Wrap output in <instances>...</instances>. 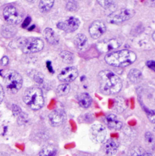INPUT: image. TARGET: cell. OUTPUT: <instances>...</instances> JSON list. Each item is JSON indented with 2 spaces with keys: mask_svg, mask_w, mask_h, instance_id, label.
<instances>
[{
  "mask_svg": "<svg viewBox=\"0 0 155 156\" xmlns=\"http://www.w3.org/2000/svg\"><path fill=\"white\" fill-rule=\"evenodd\" d=\"M100 91L109 95L119 92L122 87L121 79L109 70H103L98 74Z\"/></svg>",
  "mask_w": 155,
  "mask_h": 156,
  "instance_id": "obj_1",
  "label": "cell"
},
{
  "mask_svg": "<svg viewBox=\"0 0 155 156\" xmlns=\"http://www.w3.org/2000/svg\"><path fill=\"white\" fill-rule=\"evenodd\" d=\"M137 58L136 54L131 51L123 49L107 54L104 60L110 66L124 68L133 63Z\"/></svg>",
  "mask_w": 155,
  "mask_h": 156,
  "instance_id": "obj_2",
  "label": "cell"
},
{
  "mask_svg": "<svg viewBox=\"0 0 155 156\" xmlns=\"http://www.w3.org/2000/svg\"><path fill=\"white\" fill-rule=\"evenodd\" d=\"M23 101L31 109L37 111L43 108L44 98L41 89L37 86L28 88L24 93Z\"/></svg>",
  "mask_w": 155,
  "mask_h": 156,
  "instance_id": "obj_3",
  "label": "cell"
},
{
  "mask_svg": "<svg viewBox=\"0 0 155 156\" xmlns=\"http://www.w3.org/2000/svg\"><path fill=\"white\" fill-rule=\"evenodd\" d=\"M23 80L21 76L16 71H10L4 77V83L10 94H16L22 87Z\"/></svg>",
  "mask_w": 155,
  "mask_h": 156,
  "instance_id": "obj_4",
  "label": "cell"
},
{
  "mask_svg": "<svg viewBox=\"0 0 155 156\" xmlns=\"http://www.w3.org/2000/svg\"><path fill=\"white\" fill-rule=\"evenodd\" d=\"M135 11L131 9H121L110 13L107 18V21L110 24H119L126 21L134 16Z\"/></svg>",
  "mask_w": 155,
  "mask_h": 156,
  "instance_id": "obj_5",
  "label": "cell"
},
{
  "mask_svg": "<svg viewBox=\"0 0 155 156\" xmlns=\"http://www.w3.org/2000/svg\"><path fill=\"white\" fill-rule=\"evenodd\" d=\"M44 46V43L41 39L32 37L24 38L21 49L25 54H32L40 52Z\"/></svg>",
  "mask_w": 155,
  "mask_h": 156,
  "instance_id": "obj_6",
  "label": "cell"
},
{
  "mask_svg": "<svg viewBox=\"0 0 155 156\" xmlns=\"http://www.w3.org/2000/svg\"><path fill=\"white\" fill-rule=\"evenodd\" d=\"M3 16L5 20L10 25L19 24L23 18L21 13L13 5H9L4 8Z\"/></svg>",
  "mask_w": 155,
  "mask_h": 156,
  "instance_id": "obj_7",
  "label": "cell"
},
{
  "mask_svg": "<svg viewBox=\"0 0 155 156\" xmlns=\"http://www.w3.org/2000/svg\"><path fill=\"white\" fill-rule=\"evenodd\" d=\"M90 137L95 143H103L107 137V132L105 128L101 124H95L90 129Z\"/></svg>",
  "mask_w": 155,
  "mask_h": 156,
  "instance_id": "obj_8",
  "label": "cell"
},
{
  "mask_svg": "<svg viewBox=\"0 0 155 156\" xmlns=\"http://www.w3.org/2000/svg\"><path fill=\"white\" fill-rule=\"evenodd\" d=\"M79 20L74 16L69 17L64 21H60L57 24V27L66 32H74L77 30L80 26Z\"/></svg>",
  "mask_w": 155,
  "mask_h": 156,
  "instance_id": "obj_9",
  "label": "cell"
},
{
  "mask_svg": "<svg viewBox=\"0 0 155 156\" xmlns=\"http://www.w3.org/2000/svg\"><path fill=\"white\" fill-rule=\"evenodd\" d=\"M122 44L121 40L116 38L104 40L96 44L97 49L101 52H108L119 48Z\"/></svg>",
  "mask_w": 155,
  "mask_h": 156,
  "instance_id": "obj_10",
  "label": "cell"
},
{
  "mask_svg": "<svg viewBox=\"0 0 155 156\" xmlns=\"http://www.w3.org/2000/svg\"><path fill=\"white\" fill-rule=\"evenodd\" d=\"M67 115L66 112L61 109H57L51 112L49 115L50 124L53 127L63 125L66 121Z\"/></svg>",
  "mask_w": 155,
  "mask_h": 156,
  "instance_id": "obj_11",
  "label": "cell"
},
{
  "mask_svg": "<svg viewBox=\"0 0 155 156\" xmlns=\"http://www.w3.org/2000/svg\"><path fill=\"white\" fill-rule=\"evenodd\" d=\"M106 29V26L104 22L99 20H96L90 26L88 32L91 38L93 39H98L105 32Z\"/></svg>",
  "mask_w": 155,
  "mask_h": 156,
  "instance_id": "obj_12",
  "label": "cell"
},
{
  "mask_svg": "<svg viewBox=\"0 0 155 156\" xmlns=\"http://www.w3.org/2000/svg\"><path fill=\"white\" fill-rule=\"evenodd\" d=\"M78 76V69L74 66L67 67L63 69L58 74V79L65 83L74 81Z\"/></svg>",
  "mask_w": 155,
  "mask_h": 156,
  "instance_id": "obj_13",
  "label": "cell"
},
{
  "mask_svg": "<svg viewBox=\"0 0 155 156\" xmlns=\"http://www.w3.org/2000/svg\"><path fill=\"white\" fill-rule=\"evenodd\" d=\"M105 122L107 127L110 129L120 130L122 126V122L114 114H109L105 119Z\"/></svg>",
  "mask_w": 155,
  "mask_h": 156,
  "instance_id": "obj_14",
  "label": "cell"
},
{
  "mask_svg": "<svg viewBox=\"0 0 155 156\" xmlns=\"http://www.w3.org/2000/svg\"><path fill=\"white\" fill-rule=\"evenodd\" d=\"M43 35L47 41L52 45H57L59 43L60 38L55 32L51 28H46L43 32Z\"/></svg>",
  "mask_w": 155,
  "mask_h": 156,
  "instance_id": "obj_15",
  "label": "cell"
},
{
  "mask_svg": "<svg viewBox=\"0 0 155 156\" xmlns=\"http://www.w3.org/2000/svg\"><path fill=\"white\" fill-rule=\"evenodd\" d=\"M119 144L114 139H109L106 141L104 145V150L108 156L115 155L118 150Z\"/></svg>",
  "mask_w": 155,
  "mask_h": 156,
  "instance_id": "obj_16",
  "label": "cell"
},
{
  "mask_svg": "<svg viewBox=\"0 0 155 156\" xmlns=\"http://www.w3.org/2000/svg\"><path fill=\"white\" fill-rule=\"evenodd\" d=\"M74 44L79 51L86 49L88 45L87 37L82 34H78L74 38Z\"/></svg>",
  "mask_w": 155,
  "mask_h": 156,
  "instance_id": "obj_17",
  "label": "cell"
},
{
  "mask_svg": "<svg viewBox=\"0 0 155 156\" xmlns=\"http://www.w3.org/2000/svg\"><path fill=\"white\" fill-rule=\"evenodd\" d=\"M92 98L87 92L82 93L78 97V103L82 108H88L91 104Z\"/></svg>",
  "mask_w": 155,
  "mask_h": 156,
  "instance_id": "obj_18",
  "label": "cell"
},
{
  "mask_svg": "<svg viewBox=\"0 0 155 156\" xmlns=\"http://www.w3.org/2000/svg\"><path fill=\"white\" fill-rule=\"evenodd\" d=\"M128 78L133 83H139L143 80V74L138 69H132L128 74Z\"/></svg>",
  "mask_w": 155,
  "mask_h": 156,
  "instance_id": "obj_19",
  "label": "cell"
},
{
  "mask_svg": "<svg viewBox=\"0 0 155 156\" xmlns=\"http://www.w3.org/2000/svg\"><path fill=\"white\" fill-rule=\"evenodd\" d=\"M53 0H42L39 4V9L42 13H46L49 12L54 4Z\"/></svg>",
  "mask_w": 155,
  "mask_h": 156,
  "instance_id": "obj_20",
  "label": "cell"
},
{
  "mask_svg": "<svg viewBox=\"0 0 155 156\" xmlns=\"http://www.w3.org/2000/svg\"><path fill=\"white\" fill-rule=\"evenodd\" d=\"M57 149L53 145H47L44 147L40 152L39 156H56Z\"/></svg>",
  "mask_w": 155,
  "mask_h": 156,
  "instance_id": "obj_21",
  "label": "cell"
},
{
  "mask_svg": "<svg viewBox=\"0 0 155 156\" xmlns=\"http://www.w3.org/2000/svg\"><path fill=\"white\" fill-rule=\"evenodd\" d=\"M60 57L63 62L66 64H72L74 63L75 57L74 54L67 51H64L61 52Z\"/></svg>",
  "mask_w": 155,
  "mask_h": 156,
  "instance_id": "obj_22",
  "label": "cell"
},
{
  "mask_svg": "<svg viewBox=\"0 0 155 156\" xmlns=\"http://www.w3.org/2000/svg\"><path fill=\"white\" fill-rule=\"evenodd\" d=\"M16 34V29L12 25H5L2 29V35L5 38H10Z\"/></svg>",
  "mask_w": 155,
  "mask_h": 156,
  "instance_id": "obj_23",
  "label": "cell"
},
{
  "mask_svg": "<svg viewBox=\"0 0 155 156\" xmlns=\"http://www.w3.org/2000/svg\"><path fill=\"white\" fill-rule=\"evenodd\" d=\"M71 86L67 83L61 84L57 89V92L59 96H65L69 94Z\"/></svg>",
  "mask_w": 155,
  "mask_h": 156,
  "instance_id": "obj_24",
  "label": "cell"
},
{
  "mask_svg": "<svg viewBox=\"0 0 155 156\" xmlns=\"http://www.w3.org/2000/svg\"><path fill=\"white\" fill-rule=\"evenodd\" d=\"M126 108V104L123 98L118 97L115 98V108L117 112H122L125 110Z\"/></svg>",
  "mask_w": 155,
  "mask_h": 156,
  "instance_id": "obj_25",
  "label": "cell"
},
{
  "mask_svg": "<svg viewBox=\"0 0 155 156\" xmlns=\"http://www.w3.org/2000/svg\"><path fill=\"white\" fill-rule=\"evenodd\" d=\"M131 156H152L151 153L146 151L141 147H134L131 150Z\"/></svg>",
  "mask_w": 155,
  "mask_h": 156,
  "instance_id": "obj_26",
  "label": "cell"
},
{
  "mask_svg": "<svg viewBox=\"0 0 155 156\" xmlns=\"http://www.w3.org/2000/svg\"><path fill=\"white\" fill-rule=\"evenodd\" d=\"M66 9L71 12H76L78 9V4L76 1H68L66 4Z\"/></svg>",
  "mask_w": 155,
  "mask_h": 156,
  "instance_id": "obj_27",
  "label": "cell"
},
{
  "mask_svg": "<svg viewBox=\"0 0 155 156\" xmlns=\"http://www.w3.org/2000/svg\"><path fill=\"white\" fill-rule=\"evenodd\" d=\"M105 9L112 8L115 4V1H97Z\"/></svg>",
  "mask_w": 155,
  "mask_h": 156,
  "instance_id": "obj_28",
  "label": "cell"
},
{
  "mask_svg": "<svg viewBox=\"0 0 155 156\" xmlns=\"http://www.w3.org/2000/svg\"><path fill=\"white\" fill-rule=\"evenodd\" d=\"M27 115H26L24 112H22L18 117V122L19 125H23L27 122Z\"/></svg>",
  "mask_w": 155,
  "mask_h": 156,
  "instance_id": "obj_29",
  "label": "cell"
},
{
  "mask_svg": "<svg viewBox=\"0 0 155 156\" xmlns=\"http://www.w3.org/2000/svg\"><path fill=\"white\" fill-rule=\"evenodd\" d=\"M146 114L149 121L152 123H155V109L149 110L146 112Z\"/></svg>",
  "mask_w": 155,
  "mask_h": 156,
  "instance_id": "obj_30",
  "label": "cell"
},
{
  "mask_svg": "<svg viewBox=\"0 0 155 156\" xmlns=\"http://www.w3.org/2000/svg\"><path fill=\"white\" fill-rule=\"evenodd\" d=\"M12 108V112H13L14 115L16 116V117H18L22 112L21 108L16 105H13Z\"/></svg>",
  "mask_w": 155,
  "mask_h": 156,
  "instance_id": "obj_31",
  "label": "cell"
},
{
  "mask_svg": "<svg viewBox=\"0 0 155 156\" xmlns=\"http://www.w3.org/2000/svg\"><path fill=\"white\" fill-rule=\"evenodd\" d=\"M33 80L36 83L41 84L44 81V78H43V76L42 74L36 73V74H34V76H33Z\"/></svg>",
  "mask_w": 155,
  "mask_h": 156,
  "instance_id": "obj_32",
  "label": "cell"
},
{
  "mask_svg": "<svg viewBox=\"0 0 155 156\" xmlns=\"http://www.w3.org/2000/svg\"><path fill=\"white\" fill-rule=\"evenodd\" d=\"M145 138H146V140L147 142L151 144L153 142V140H154V137H153V135L150 133V132H147L146 133V134H145Z\"/></svg>",
  "mask_w": 155,
  "mask_h": 156,
  "instance_id": "obj_33",
  "label": "cell"
},
{
  "mask_svg": "<svg viewBox=\"0 0 155 156\" xmlns=\"http://www.w3.org/2000/svg\"><path fill=\"white\" fill-rule=\"evenodd\" d=\"M146 65L149 69L155 72V61L149 60L146 62Z\"/></svg>",
  "mask_w": 155,
  "mask_h": 156,
  "instance_id": "obj_34",
  "label": "cell"
},
{
  "mask_svg": "<svg viewBox=\"0 0 155 156\" xmlns=\"http://www.w3.org/2000/svg\"><path fill=\"white\" fill-rule=\"evenodd\" d=\"M31 21H32L31 17H30V16H27V18L24 20V21H23V23H22V27L23 28L27 27L29 25V24L30 23Z\"/></svg>",
  "mask_w": 155,
  "mask_h": 156,
  "instance_id": "obj_35",
  "label": "cell"
},
{
  "mask_svg": "<svg viewBox=\"0 0 155 156\" xmlns=\"http://www.w3.org/2000/svg\"><path fill=\"white\" fill-rule=\"evenodd\" d=\"M9 61V58H8L7 57H6V56H4V57L1 58V61H0V64H1V66H6V65H8Z\"/></svg>",
  "mask_w": 155,
  "mask_h": 156,
  "instance_id": "obj_36",
  "label": "cell"
},
{
  "mask_svg": "<svg viewBox=\"0 0 155 156\" xmlns=\"http://www.w3.org/2000/svg\"><path fill=\"white\" fill-rule=\"evenodd\" d=\"M4 98V90L2 86L0 84V104L2 103Z\"/></svg>",
  "mask_w": 155,
  "mask_h": 156,
  "instance_id": "obj_37",
  "label": "cell"
},
{
  "mask_svg": "<svg viewBox=\"0 0 155 156\" xmlns=\"http://www.w3.org/2000/svg\"><path fill=\"white\" fill-rule=\"evenodd\" d=\"M0 156H9L7 154L4 153H0Z\"/></svg>",
  "mask_w": 155,
  "mask_h": 156,
  "instance_id": "obj_38",
  "label": "cell"
},
{
  "mask_svg": "<svg viewBox=\"0 0 155 156\" xmlns=\"http://www.w3.org/2000/svg\"><path fill=\"white\" fill-rule=\"evenodd\" d=\"M152 38L155 41V31L153 32V34H152Z\"/></svg>",
  "mask_w": 155,
  "mask_h": 156,
  "instance_id": "obj_39",
  "label": "cell"
},
{
  "mask_svg": "<svg viewBox=\"0 0 155 156\" xmlns=\"http://www.w3.org/2000/svg\"></svg>",
  "mask_w": 155,
  "mask_h": 156,
  "instance_id": "obj_40",
  "label": "cell"
}]
</instances>
